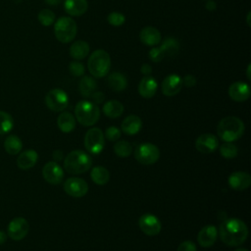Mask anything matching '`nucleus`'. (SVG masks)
I'll return each mask as SVG.
<instances>
[{
  "instance_id": "obj_46",
  "label": "nucleus",
  "mask_w": 251,
  "mask_h": 251,
  "mask_svg": "<svg viewBox=\"0 0 251 251\" xmlns=\"http://www.w3.org/2000/svg\"><path fill=\"white\" fill-rule=\"evenodd\" d=\"M7 240V234L0 229V245H2L3 243H5Z\"/></svg>"
},
{
  "instance_id": "obj_47",
  "label": "nucleus",
  "mask_w": 251,
  "mask_h": 251,
  "mask_svg": "<svg viewBox=\"0 0 251 251\" xmlns=\"http://www.w3.org/2000/svg\"><path fill=\"white\" fill-rule=\"evenodd\" d=\"M46 4L48 5H51V6H55V5H58L60 4L63 0H44Z\"/></svg>"
},
{
  "instance_id": "obj_32",
  "label": "nucleus",
  "mask_w": 251,
  "mask_h": 251,
  "mask_svg": "<svg viewBox=\"0 0 251 251\" xmlns=\"http://www.w3.org/2000/svg\"><path fill=\"white\" fill-rule=\"evenodd\" d=\"M13 117L5 111H0V134L8 133L13 128Z\"/></svg>"
},
{
  "instance_id": "obj_44",
  "label": "nucleus",
  "mask_w": 251,
  "mask_h": 251,
  "mask_svg": "<svg viewBox=\"0 0 251 251\" xmlns=\"http://www.w3.org/2000/svg\"><path fill=\"white\" fill-rule=\"evenodd\" d=\"M205 7L208 11H215L216 8H217V4L214 0H207V2L205 4Z\"/></svg>"
},
{
  "instance_id": "obj_25",
  "label": "nucleus",
  "mask_w": 251,
  "mask_h": 251,
  "mask_svg": "<svg viewBox=\"0 0 251 251\" xmlns=\"http://www.w3.org/2000/svg\"><path fill=\"white\" fill-rule=\"evenodd\" d=\"M78 90L83 97L90 98L91 95L97 90V82L92 76L84 75L78 82Z\"/></svg>"
},
{
  "instance_id": "obj_18",
  "label": "nucleus",
  "mask_w": 251,
  "mask_h": 251,
  "mask_svg": "<svg viewBox=\"0 0 251 251\" xmlns=\"http://www.w3.org/2000/svg\"><path fill=\"white\" fill-rule=\"evenodd\" d=\"M228 184L234 190H243L250 186L251 176L246 172H234L228 176Z\"/></svg>"
},
{
  "instance_id": "obj_4",
  "label": "nucleus",
  "mask_w": 251,
  "mask_h": 251,
  "mask_svg": "<svg viewBox=\"0 0 251 251\" xmlns=\"http://www.w3.org/2000/svg\"><path fill=\"white\" fill-rule=\"evenodd\" d=\"M87 68L91 75L94 77L99 78L107 75L111 68L110 55L105 50H95L88 58Z\"/></svg>"
},
{
  "instance_id": "obj_33",
  "label": "nucleus",
  "mask_w": 251,
  "mask_h": 251,
  "mask_svg": "<svg viewBox=\"0 0 251 251\" xmlns=\"http://www.w3.org/2000/svg\"><path fill=\"white\" fill-rule=\"evenodd\" d=\"M114 151L119 157H128L132 153V145L126 140H120L114 145Z\"/></svg>"
},
{
  "instance_id": "obj_17",
  "label": "nucleus",
  "mask_w": 251,
  "mask_h": 251,
  "mask_svg": "<svg viewBox=\"0 0 251 251\" xmlns=\"http://www.w3.org/2000/svg\"><path fill=\"white\" fill-rule=\"evenodd\" d=\"M218 237V229L215 226L208 225L202 227L198 233L197 240L198 243L205 248L211 247L217 240Z\"/></svg>"
},
{
  "instance_id": "obj_11",
  "label": "nucleus",
  "mask_w": 251,
  "mask_h": 251,
  "mask_svg": "<svg viewBox=\"0 0 251 251\" xmlns=\"http://www.w3.org/2000/svg\"><path fill=\"white\" fill-rule=\"evenodd\" d=\"M65 192L72 197H82L88 191L86 181L79 177H70L64 183Z\"/></svg>"
},
{
  "instance_id": "obj_2",
  "label": "nucleus",
  "mask_w": 251,
  "mask_h": 251,
  "mask_svg": "<svg viewBox=\"0 0 251 251\" xmlns=\"http://www.w3.org/2000/svg\"><path fill=\"white\" fill-rule=\"evenodd\" d=\"M244 128V124L239 118L228 116L220 121L217 126V132L222 140L231 142L242 136Z\"/></svg>"
},
{
  "instance_id": "obj_49",
  "label": "nucleus",
  "mask_w": 251,
  "mask_h": 251,
  "mask_svg": "<svg viewBox=\"0 0 251 251\" xmlns=\"http://www.w3.org/2000/svg\"><path fill=\"white\" fill-rule=\"evenodd\" d=\"M250 15H251V12H248V14H247V25H248V26H250Z\"/></svg>"
},
{
  "instance_id": "obj_38",
  "label": "nucleus",
  "mask_w": 251,
  "mask_h": 251,
  "mask_svg": "<svg viewBox=\"0 0 251 251\" xmlns=\"http://www.w3.org/2000/svg\"><path fill=\"white\" fill-rule=\"evenodd\" d=\"M148 56H149L150 60L154 63H158V62L162 61L165 58V55L163 54L160 47H155V46H153L150 49V51L148 53Z\"/></svg>"
},
{
  "instance_id": "obj_37",
  "label": "nucleus",
  "mask_w": 251,
  "mask_h": 251,
  "mask_svg": "<svg viewBox=\"0 0 251 251\" xmlns=\"http://www.w3.org/2000/svg\"><path fill=\"white\" fill-rule=\"evenodd\" d=\"M84 66L80 62L73 61L69 64V71L75 76H81L84 74Z\"/></svg>"
},
{
  "instance_id": "obj_42",
  "label": "nucleus",
  "mask_w": 251,
  "mask_h": 251,
  "mask_svg": "<svg viewBox=\"0 0 251 251\" xmlns=\"http://www.w3.org/2000/svg\"><path fill=\"white\" fill-rule=\"evenodd\" d=\"M92 100H93V103L94 104H100V103H102L103 101H104V99H105V95H104V93L103 92H101V91H95L92 95H91V97H90Z\"/></svg>"
},
{
  "instance_id": "obj_3",
  "label": "nucleus",
  "mask_w": 251,
  "mask_h": 251,
  "mask_svg": "<svg viewBox=\"0 0 251 251\" xmlns=\"http://www.w3.org/2000/svg\"><path fill=\"white\" fill-rule=\"evenodd\" d=\"M92 165L91 157L82 150H74L70 152L65 160L64 167L68 173L79 175L87 172Z\"/></svg>"
},
{
  "instance_id": "obj_41",
  "label": "nucleus",
  "mask_w": 251,
  "mask_h": 251,
  "mask_svg": "<svg viewBox=\"0 0 251 251\" xmlns=\"http://www.w3.org/2000/svg\"><path fill=\"white\" fill-rule=\"evenodd\" d=\"M197 82L196 77L193 75H186L182 78V84H184L186 87H193Z\"/></svg>"
},
{
  "instance_id": "obj_28",
  "label": "nucleus",
  "mask_w": 251,
  "mask_h": 251,
  "mask_svg": "<svg viewBox=\"0 0 251 251\" xmlns=\"http://www.w3.org/2000/svg\"><path fill=\"white\" fill-rule=\"evenodd\" d=\"M124 112V105L118 101V100H110L106 102L103 106V113L105 116L111 118V119H116L122 116Z\"/></svg>"
},
{
  "instance_id": "obj_22",
  "label": "nucleus",
  "mask_w": 251,
  "mask_h": 251,
  "mask_svg": "<svg viewBox=\"0 0 251 251\" xmlns=\"http://www.w3.org/2000/svg\"><path fill=\"white\" fill-rule=\"evenodd\" d=\"M37 160H38L37 152L33 149H28L20 153L17 159V166L19 169L24 171L29 170L36 164Z\"/></svg>"
},
{
  "instance_id": "obj_20",
  "label": "nucleus",
  "mask_w": 251,
  "mask_h": 251,
  "mask_svg": "<svg viewBox=\"0 0 251 251\" xmlns=\"http://www.w3.org/2000/svg\"><path fill=\"white\" fill-rule=\"evenodd\" d=\"M158 83L156 79L151 75H145L141 78L138 84V93L143 98H152L157 91Z\"/></svg>"
},
{
  "instance_id": "obj_29",
  "label": "nucleus",
  "mask_w": 251,
  "mask_h": 251,
  "mask_svg": "<svg viewBox=\"0 0 251 251\" xmlns=\"http://www.w3.org/2000/svg\"><path fill=\"white\" fill-rule=\"evenodd\" d=\"M4 148L8 154L17 155L22 151L23 142L19 136L11 134L4 140Z\"/></svg>"
},
{
  "instance_id": "obj_35",
  "label": "nucleus",
  "mask_w": 251,
  "mask_h": 251,
  "mask_svg": "<svg viewBox=\"0 0 251 251\" xmlns=\"http://www.w3.org/2000/svg\"><path fill=\"white\" fill-rule=\"evenodd\" d=\"M237 152H238L237 147L234 144L230 143V142L224 143L220 147V153L226 159H232V158H234L237 155Z\"/></svg>"
},
{
  "instance_id": "obj_50",
  "label": "nucleus",
  "mask_w": 251,
  "mask_h": 251,
  "mask_svg": "<svg viewBox=\"0 0 251 251\" xmlns=\"http://www.w3.org/2000/svg\"><path fill=\"white\" fill-rule=\"evenodd\" d=\"M234 251H248V250L245 249V248H237V249H235Z\"/></svg>"
},
{
  "instance_id": "obj_9",
  "label": "nucleus",
  "mask_w": 251,
  "mask_h": 251,
  "mask_svg": "<svg viewBox=\"0 0 251 251\" xmlns=\"http://www.w3.org/2000/svg\"><path fill=\"white\" fill-rule=\"evenodd\" d=\"M84 146L89 153L99 154L104 148V134L98 127L87 130L84 136Z\"/></svg>"
},
{
  "instance_id": "obj_14",
  "label": "nucleus",
  "mask_w": 251,
  "mask_h": 251,
  "mask_svg": "<svg viewBox=\"0 0 251 251\" xmlns=\"http://www.w3.org/2000/svg\"><path fill=\"white\" fill-rule=\"evenodd\" d=\"M182 87V78L176 75L172 74L167 75L162 82V92L166 96H175L176 95Z\"/></svg>"
},
{
  "instance_id": "obj_40",
  "label": "nucleus",
  "mask_w": 251,
  "mask_h": 251,
  "mask_svg": "<svg viewBox=\"0 0 251 251\" xmlns=\"http://www.w3.org/2000/svg\"><path fill=\"white\" fill-rule=\"evenodd\" d=\"M177 251H197V250H196V245L193 241L185 240L179 244Z\"/></svg>"
},
{
  "instance_id": "obj_23",
  "label": "nucleus",
  "mask_w": 251,
  "mask_h": 251,
  "mask_svg": "<svg viewBox=\"0 0 251 251\" xmlns=\"http://www.w3.org/2000/svg\"><path fill=\"white\" fill-rule=\"evenodd\" d=\"M142 126L141 119L136 115L127 116L122 123V129L126 134L133 135L136 134Z\"/></svg>"
},
{
  "instance_id": "obj_19",
  "label": "nucleus",
  "mask_w": 251,
  "mask_h": 251,
  "mask_svg": "<svg viewBox=\"0 0 251 251\" xmlns=\"http://www.w3.org/2000/svg\"><path fill=\"white\" fill-rule=\"evenodd\" d=\"M139 39L143 44L153 47L161 42L162 36L156 27L145 26L139 32Z\"/></svg>"
},
{
  "instance_id": "obj_15",
  "label": "nucleus",
  "mask_w": 251,
  "mask_h": 251,
  "mask_svg": "<svg viewBox=\"0 0 251 251\" xmlns=\"http://www.w3.org/2000/svg\"><path fill=\"white\" fill-rule=\"evenodd\" d=\"M219 146L218 138L211 133H204L197 137L195 147L200 153L209 154L214 152Z\"/></svg>"
},
{
  "instance_id": "obj_36",
  "label": "nucleus",
  "mask_w": 251,
  "mask_h": 251,
  "mask_svg": "<svg viewBox=\"0 0 251 251\" xmlns=\"http://www.w3.org/2000/svg\"><path fill=\"white\" fill-rule=\"evenodd\" d=\"M107 21L113 26H121L126 22V17L120 12H112L107 16Z\"/></svg>"
},
{
  "instance_id": "obj_48",
  "label": "nucleus",
  "mask_w": 251,
  "mask_h": 251,
  "mask_svg": "<svg viewBox=\"0 0 251 251\" xmlns=\"http://www.w3.org/2000/svg\"><path fill=\"white\" fill-rule=\"evenodd\" d=\"M251 70V65L249 64L248 66H247V69H246V75H247V78L250 80L251 79V75H250V71Z\"/></svg>"
},
{
  "instance_id": "obj_39",
  "label": "nucleus",
  "mask_w": 251,
  "mask_h": 251,
  "mask_svg": "<svg viewBox=\"0 0 251 251\" xmlns=\"http://www.w3.org/2000/svg\"><path fill=\"white\" fill-rule=\"evenodd\" d=\"M105 135L108 140L115 141L121 137V130L116 126H109L105 131Z\"/></svg>"
},
{
  "instance_id": "obj_10",
  "label": "nucleus",
  "mask_w": 251,
  "mask_h": 251,
  "mask_svg": "<svg viewBox=\"0 0 251 251\" xmlns=\"http://www.w3.org/2000/svg\"><path fill=\"white\" fill-rule=\"evenodd\" d=\"M29 230V225L28 222L22 217H17L13 219L7 228L8 236L11 237L15 241H20L24 239Z\"/></svg>"
},
{
  "instance_id": "obj_34",
  "label": "nucleus",
  "mask_w": 251,
  "mask_h": 251,
  "mask_svg": "<svg viewBox=\"0 0 251 251\" xmlns=\"http://www.w3.org/2000/svg\"><path fill=\"white\" fill-rule=\"evenodd\" d=\"M38 21L44 26H49L55 22V14L53 11L49 9H42L38 13Z\"/></svg>"
},
{
  "instance_id": "obj_5",
  "label": "nucleus",
  "mask_w": 251,
  "mask_h": 251,
  "mask_svg": "<svg viewBox=\"0 0 251 251\" xmlns=\"http://www.w3.org/2000/svg\"><path fill=\"white\" fill-rule=\"evenodd\" d=\"M75 114L79 124L85 126H90L99 120L100 109L91 101L81 100L75 105Z\"/></svg>"
},
{
  "instance_id": "obj_8",
  "label": "nucleus",
  "mask_w": 251,
  "mask_h": 251,
  "mask_svg": "<svg viewBox=\"0 0 251 251\" xmlns=\"http://www.w3.org/2000/svg\"><path fill=\"white\" fill-rule=\"evenodd\" d=\"M46 106L54 112H61L69 105L68 94L61 88L51 89L45 96Z\"/></svg>"
},
{
  "instance_id": "obj_31",
  "label": "nucleus",
  "mask_w": 251,
  "mask_h": 251,
  "mask_svg": "<svg viewBox=\"0 0 251 251\" xmlns=\"http://www.w3.org/2000/svg\"><path fill=\"white\" fill-rule=\"evenodd\" d=\"M160 49L162 50L163 54L165 56L174 57L176 56L179 51V42L174 38V37H167L163 40Z\"/></svg>"
},
{
  "instance_id": "obj_27",
  "label": "nucleus",
  "mask_w": 251,
  "mask_h": 251,
  "mask_svg": "<svg viewBox=\"0 0 251 251\" xmlns=\"http://www.w3.org/2000/svg\"><path fill=\"white\" fill-rule=\"evenodd\" d=\"M57 124L61 131L71 132L75 127V119L69 112H63L57 119Z\"/></svg>"
},
{
  "instance_id": "obj_21",
  "label": "nucleus",
  "mask_w": 251,
  "mask_h": 251,
  "mask_svg": "<svg viewBox=\"0 0 251 251\" xmlns=\"http://www.w3.org/2000/svg\"><path fill=\"white\" fill-rule=\"evenodd\" d=\"M64 9L70 16L79 17L86 13L88 9L87 0H65Z\"/></svg>"
},
{
  "instance_id": "obj_24",
  "label": "nucleus",
  "mask_w": 251,
  "mask_h": 251,
  "mask_svg": "<svg viewBox=\"0 0 251 251\" xmlns=\"http://www.w3.org/2000/svg\"><path fill=\"white\" fill-rule=\"evenodd\" d=\"M89 54V44L84 40H76L70 47V55L75 60H82Z\"/></svg>"
},
{
  "instance_id": "obj_16",
  "label": "nucleus",
  "mask_w": 251,
  "mask_h": 251,
  "mask_svg": "<svg viewBox=\"0 0 251 251\" xmlns=\"http://www.w3.org/2000/svg\"><path fill=\"white\" fill-rule=\"evenodd\" d=\"M228 95L233 101H246L250 97V87L243 81H235L229 85Z\"/></svg>"
},
{
  "instance_id": "obj_6",
  "label": "nucleus",
  "mask_w": 251,
  "mask_h": 251,
  "mask_svg": "<svg viewBox=\"0 0 251 251\" xmlns=\"http://www.w3.org/2000/svg\"><path fill=\"white\" fill-rule=\"evenodd\" d=\"M77 25L71 17H61L54 25L55 37L62 43H69L75 39Z\"/></svg>"
},
{
  "instance_id": "obj_1",
  "label": "nucleus",
  "mask_w": 251,
  "mask_h": 251,
  "mask_svg": "<svg viewBox=\"0 0 251 251\" xmlns=\"http://www.w3.org/2000/svg\"><path fill=\"white\" fill-rule=\"evenodd\" d=\"M221 240L228 246L241 245L248 236V228L244 222L239 219H226L219 227Z\"/></svg>"
},
{
  "instance_id": "obj_26",
  "label": "nucleus",
  "mask_w": 251,
  "mask_h": 251,
  "mask_svg": "<svg viewBox=\"0 0 251 251\" xmlns=\"http://www.w3.org/2000/svg\"><path fill=\"white\" fill-rule=\"evenodd\" d=\"M108 84H109V87L116 91V92H120V91H123L126 88L127 86V80H126V77L119 73V72H113L109 75L108 76Z\"/></svg>"
},
{
  "instance_id": "obj_30",
  "label": "nucleus",
  "mask_w": 251,
  "mask_h": 251,
  "mask_svg": "<svg viewBox=\"0 0 251 251\" xmlns=\"http://www.w3.org/2000/svg\"><path fill=\"white\" fill-rule=\"evenodd\" d=\"M90 176H91L92 181L95 182L96 184L104 185L110 179V173L105 167L97 166L91 170Z\"/></svg>"
},
{
  "instance_id": "obj_7",
  "label": "nucleus",
  "mask_w": 251,
  "mask_h": 251,
  "mask_svg": "<svg viewBox=\"0 0 251 251\" xmlns=\"http://www.w3.org/2000/svg\"><path fill=\"white\" fill-rule=\"evenodd\" d=\"M136 161L142 165H152L159 160V148L152 143H141L134 150Z\"/></svg>"
},
{
  "instance_id": "obj_45",
  "label": "nucleus",
  "mask_w": 251,
  "mask_h": 251,
  "mask_svg": "<svg viewBox=\"0 0 251 251\" xmlns=\"http://www.w3.org/2000/svg\"><path fill=\"white\" fill-rule=\"evenodd\" d=\"M64 155H63V152L61 150H55L53 152V159L55 162H58V161H61L63 159Z\"/></svg>"
},
{
  "instance_id": "obj_13",
  "label": "nucleus",
  "mask_w": 251,
  "mask_h": 251,
  "mask_svg": "<svg viewBox=\"0 0 251 251\" xmlns=\"http://www.w3.org/2000/svg\"><path fill=\"white\" fill-rule=\"evenodd\" d=\"M140 229L147 235H157L161 231V222L153 214H144L138 220Z\"/></svg>"
},
{
  "instance_id": "obj_43",
  "label": "nucleus",
  "mask_w": 251,
  "mask_h": 251,
  "mask_svg": "<svg viewBox=\"0 0 251 251\" xmlns=\"http://www.w3.org/2000/svg\"><path fill=\"white\" fill-rule=\"evenodd\" d=\"M140 72L144 75H149L152 73V68L149 64H143L140 68Z\"/></svg>"
},
{
  "instance_id": "obj_12",
  "label": "nucleus",
  "mask_w": 251,
  "mask_h": 251,
  "mask_svg": "<svg viewBox=\"0 0 251 251\" xmlns=\"http://www.w3.org/2000/svg\"><path fill=\"white\" fill-rule=\"evenodd\" d=\"M42 176L44 179L50 184H59L64 177V171L62 167L55 161L48 162L42 169Z\"/></svg>"
}]
</instances>
